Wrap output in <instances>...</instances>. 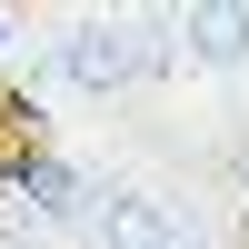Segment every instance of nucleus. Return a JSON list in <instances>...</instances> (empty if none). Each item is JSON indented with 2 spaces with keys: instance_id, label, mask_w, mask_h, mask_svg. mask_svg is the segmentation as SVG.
Returning a JSON list of instances; mask_svg holds the SVG:
<instances>
[{
  "instance_id": "f257e3e1",
  "label": "nucleus",
  "mask_w": 249,
  "mask_h": 249,
  "mask_svg": "<svg viewBox=\"0 0 249 249\" xmlns=\"http://www.w3.org/2000/svg\"><path fill=\"white\" fill-rule=\"evenodd\" d=\"M50 60H60V80H70L80 100H120L130 80H150V40H140L130 10H80L70 30L50 40Z\"/></svg>"
},
{
  "instance_id": "f03ea898",
  "label": "nucleus",
  "mask_w": 249,
  "mask_h": 249,
  "mask_svg": "<svg viewBox=\"0 0 249 249\" xmlns=\"http://www.w3.org/2000/svg\"><path fill=\"white\" fill-rule=\"evenodd\" d=\"M90 239H100V249H190V230H179V219L160 210L150 190H100Z\"/></svg>"
},
{
  "instance_id": "7ed1b4c3",
  "label": "nucleus",
  "mask_w": 249,
  "mask_h": 249,
  "mask_svg": "<svg viewBox=\"0 0 249 249\" xmlns=\"http://www.w3.org/2000/svg\"><path fill=\"white\" fill-rule=\"evenodd\" d=\"M179 50H190L199 70H249V10H230V0L179 10Z\"/></svg>"
}]
</instances>
